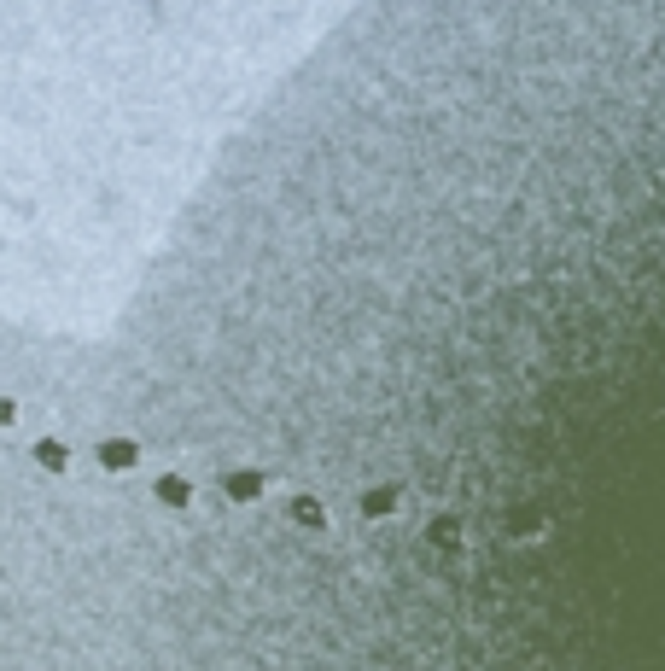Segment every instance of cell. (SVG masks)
<instances>
[{
  "label": "cell",
  "instance_id": "1",
  "mask_svg": "<svg viewBox=\"0 0 665 671\" xmlns=\"http://www.w3.org/2000/svg\"><path fill=\"white\" fill-rule=\"evenodd\" d=\"M106 467H135V449L129 444H106Z\"/></svg>",
  "mask_w": 665,
  "mask_h": 671
},
{
  "label": "cell",
  "instance_id": "2",
  "mask_svg": "<svg viewBox=\"0 0 665 671\" xmlns=\"http://www.w3.org/2000/svg\"><path fill=\"white\" fill-rule=\"evenodd\" d=\"M158 496H164V503H187V485H181V479H164V485H158Z\"/></svg>",
  "mask_w": 665,
  "mask_h": 671
},
{
  "label": "cell",
  "instance_id": "3",
  "mask_svg": "<svg viewBox=\"0 0 665 671\" xmlns=\"http://www.w3.org/2000/svg\"><path fill=\"white\" fill-rule=\"evenodd\" d=\"M35 456H42L47 467H65V449H59V444H35Z\"/></svg>",
  "mask_w": 665,
  "mask_h": 671
},
{
  "label": "cell",
  "instance_id": "4",
  "mask_svg": "<svg viewBox=\"0 0 665 671\" xmlns=\"http://www.w3.org/2000/svg\"><path fill=\"white\" fill-rule=\"evenodd\" d=\"M362 508H368V514H386V508H391V490H374V496H368Z\"/></svg>",
  "mask_w": 665,
  "mask_h": 671
},
{
  "label": "cell",
  "instance_id": "5",
  "mask_svg": "<svg viewBox=\"0 0 665 671\" xmlns=\"http://www.w3.org/2000/svg\"><path fill=\"white\" fill-rule=\"evenodd\" d=\"M6 420H12V403H0V426H6Z\"/></svg>",
  "mask_w": 665,
  "mask_h": 671
}]
</instances>
